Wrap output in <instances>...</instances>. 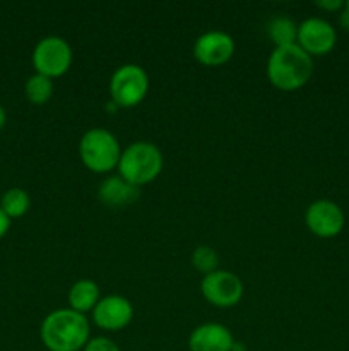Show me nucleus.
<instances>
[{
  "mask_svg": "<svg viewBox=\"0 0 349 351\" xmlns=\"http://www.w3.org/2000/svg\"><path fill=\"white\" fill-rule=\"evenodd\" d=\"M235 345L231 331L219 322L197 326L188 338L190 351H231Z\"/></svg>",
  "mask_w": 349,
  "mask_h": 351,
  "instance_id": "12",
  "label": "nucleus"
},
{
  "mask_svg": "<svg viewBox=\"0 0 349 351\" xmlns=\"http://www.w3.org/2000/svg\"><path fill=\"white\" fill-rule=\"evenodd\" d=\"M29 206V194H27L24 189L19 187L9 189V191L2 195V201H0V208L3 209V213H5L9 218H19V216L26 215Z\"/></svg>",
  "mask_w": 349,
  "mask_h": 351,
  "instance_id": "16",
  "label": "nucleus"
},
{
  "mask_svg": "<svg viewBox=\"0 0 349 351\" xmlns=\"http://www.w3.org/2000/svg\"><path fill=\"white\" fill-rule=\"evenodd\" d=\"M24 91H26V98L29 99L34 105H43L53 95V82L50 77L43 74H33L27 79L26 86H24Z\"/></svg>",
  "mask_w": 349,
  "mask_h": 351,
  "instance_id": "17",
  "label": "nucleus"
},
{
  "mask_svg": "<svg viewBox=\"0 0 349 351\" xmlns=\"http://www.w3.org/2000/svg\"><path fill=\"white\" fill-rule=\"evenodd\" d=\"M163 170V153L147 141H137L122 151L118 161L120 177L129 184L140 187L153 182Z\"/></svg>",
  "mask_w": 349,
  "mask_h": 351,
  "instance_id": "3",
  "label": "nucleus"
},
{
  "mask_svg": "<svg viewBox=\"0 0 349 351\" xmlns=\"http://www.w3.org/2000/svg\"><path fill=\"white\" fill-rule=\"evenodd\" d=\"M339 24H341V27H344V29L349 31V9H342V12L339 14Z\"/></svg>",
  "mask_w": 349,
  "mask_h": 351,
  "instance_id": "22",
  "label": "nucleus"
},
{
  "mask_svg": "<svg viewBox=\"0 0 349 351\" xmlns=\"http://www.w3.org/2000/svg\"><path fill=\"white\" fill-rule=\"evenodd\" d=\"M133 317V307L122 295H108L99 298L92 308V321L105 331H120L127 328Z\"/></svg>",
  "mask_w": 349,
  "mask_h": 351,
  "instance_id": "11",
  "label": "nucleus"
},
{
  "mask_svg": "<svg viewBox=\"0 0 349 351\" xmlns=\"http://www.w3.org/2000/svg\"><path fill=\"white\" fill-rule=\"evenodd\" d=\"M317 5L325 10H342L346 2H342V0H318Z\"/></svg>",
  "mask_w": 349,
  "mask_h": 351,
  "instance_id": "20",
  "label": "nucleus"
},
{
  "mask_svg": "<svg viewBox=\"0 0 349 351\" xmlns=\"http://www.w3.org/2000/svg\"><path fill=\"white\" fill-rule=\"evenodd\" d=\"M235 53V41L226 31H205L195 40L194 57L204 65H222Z\"/></svg>",
  "mask_w": 349,
  "mask_h": 351,
  "instance_id": "10",
  "label": "nucleus"
},
{
  "mask_svg": "<svg viewBox=\"0 0 349 351\" xmlns=\"http://www.w3.org/2000/svg\"><path fill=\"white\" fill-rule=\"evenodd\" d=\"M218 263H219L218 252H216L212 247L198 245L197 249L194 250V254H192V264H194V267L198 271V273H204V274L212 273V271L218 269Z\"/></svg>",
  "mask_w": 349,
  "mask_h": 351,
  "instance_id": "18",
  "label": "nucleus"
},
{
  "mask_svg": "<svg viewBox=\"0 0 349 351\" xmlns=\"http://www.w3.org/2000/svg\"><path fill=\"white\" fill-rule=\"evenodd\" d=\"M5 120H7V115H5V110H3V106L0 105V129H2L3 125H5Z\"/></svg>",
  "mask_w": 349,
  "mask_h": 351,
  "instance_id": "23",
  "label": "nucleus"
},
{
  "mask_svg": "<svg viewBox=\"0 0 349 351\" xmlns=\"http://www.w3.org/2000/svg\"><path fill=\"white\" fill-rule=\"evenodd\" d=\"M346 9H349V0H348V2H346Z\"/></svg>",
  "mask_w": 349,
  "mask_h": 351,
  "instance_id": "25",
  "label": "nucleus"
},
{
  "mask_svg": "<svg viewBox=\"0 0 349 351\" xmlns=\"http://www.w3.org/2000/svg\"><path fill=\"white\" fill-rule=\"evenodd\" d=\"M9 226H10V218L5 215V213H3V209L0 208V239L5 235L7 230H9Z\"/></svg>",
  "mask_w": 349,
  "mask_h": 351,
  "instance_id": "21",
  "label": "nucleus"
},
{
  "mask_svg": "<svg viewBox=\"0 0 349 351\" xmlns=\"http://www.w3.org/2000/svg\"><path fill=\"white\" fill-rule=\"evenodd\" d=\"M98 197L109 208H125L140 197V187L129 184L120 175L108 177L99 184Z\"/></svg>",
  "mask_w": 349,
  "mask_h": 351,
  "instance_id": "13",
  "label": "nucleus"
},
{
  "mask_svg": "<svg viewBox=\"0 0 349 351\" xmlns=\"http://www.w3.org/2000/svg\"><path fill=\"white\" fill-rule=\"evenodd\" d=\"M305 223L313 235L320 239H334L342 232L346 223L341 206L328 199L313 201L305 211Z\"/></svg>",
  "mask_w": 349,
  "mask_h": 351,
  "instance_id": "8",
  "label": "nucleus"
},
{
  "mask_svg": "<svg viewBox=\"0 0 349 351\" xmlns=\"http://www.w3.org/2000/svg\"><path fill=\"white\" fill-rule=\"evenodd\" d=\"M84 351H120V348L109 338L98 336V338H91L86 343Z\"/></svg>",
  "mask_w": 349,
  "mask_h": 351,
  "instance_id": "19",
  "label": "nucleus"
},
{
  "mask_svg": "<svg viewBox=\"0 0 349 351\" xmlns=\"http://www.w3.org/2000/svg\"><path fill=\"white\" fill-rule=\"evenodd\" d=\"M335 27L324 17H308L298 26L296 43L308 55H325L335 47Z\"/></svg>",
  "mask_w": 349,
  "mask_h": 351,
  "instance_id": "9",
  "label": "nucleus"
},
{
  "mask_svg": "<svg viewBox=\"0 0 349 351\" xmlns=\"http://www.w3.org/2000/svg\"><path fill=\"white\" fill-rule=\"evenodd\" d=\"M201 291L205 300L216 307H235L243 297V283L235 273L216 269L205 274L201 283Z\"/></svg>",
  "mask_w": 349,
  "mask_h": 351,
  "instance_id": "7",
  "label": "nucleus"
},
{
  "mask_svg": "<svg viewBox=\"0 0 349 351\" xmlns=\"http://www.w3.org/2000/svg\"><path fill=\"white\" fill-rule=\"evenodd\" d=\"M231 351H246V346L243 345V343H238V341H235V345H233Z\"/></svg>",
  "mask_w": 349,
  "mask_h": 351,
  "instance_id": "24",
  "label": "nucleus"
},
{
  "mask_svg": "<svg viewBox=\"0 0 349 351\" xmlns=\"http://www.w3.org/2000/svg\"><path fill=\"white\" fill-rule=\"evenodd\" d=\"M41 341L50 351H79L89 341V321L72 308L50 312L41 322Z\"/></svg>",
  "mask_w": 349,
  "mask_h": 351,
  "instance_id": "1",
  "label": "nucleus"
},
{
  "mask_svg": "<svg viewBox=\"0 0 349 351\" xmlns=\"http://www.w3.org/2000/svg\"><path fill=\"white\" fill-rule=\"evenodd\" d=\"M79 156L86 168L94 173H106L118 167L122 149L120 143L109 130L94 127L84 132L79 143Z\"/></svg>",
  "mask_w": 349,
  "mask_h": 351,
  "instance_id": "4",
  "label": "nucleus"
},
{
  "mask_svg": "<svg viewBox=\"0 0 349 351\" xmlns=\"http://www.w3.org/2000/svg\"><path fill=\"white\" fill-rule=\"evenodd\" d=\"M149 75L140 65H120L109 79V93L116 106H135L146 98Z\"/></svg>",
  "mask_w": 349,
  "mask_h": 351,
  "instance_id": "5",
  "label": "nucleus"
},
{
  "mask_svg": "<svg viewBox=\"0 0 349 351\" xmlns=\"http://www.w3.org/2000/svg\"><path fill=\"white\" fill-rule=\"evenodd\" d=\"M313 74V58L298 43L276 47L267 60V79L283 91L300 89Z\"/></svg>",
  "mask_w": 349,
  "mask_h": 351,
  "instance_id": "2",
  "label": "nucleus"
},
{
  "mask_svg": "<svg viewBox=\"0 0 349 351\" xmlns=\"http://www.w3.org/2000/svg\"><path fill=\"white\" fill-rule=\"evenodd\" d=\"M270 40L276 43V47H286V45H294L298 40V26L291 17L277 16L270 19L267 26Z\"/></svg>",
  "mask_w": 349,
  "mask_h": 351,
  "instance_id": "15",
  "label": "nucleus"
},
{
  "mask_svg": "<svg viewBox=\"0 0 349 351\" xmlns=\"http://www.w3.org/2000/svg\"><path fill=\"white\" fill-rule=\"evenodd\" d=\"M72 64V48L62 36H47L33 50V65L38 74L53 79L64 75Z\"/></svg>",
  "mask_w": 349,
  "mask_h": 351,
  "instance_id": "6",
  "label": "nucleus"
},
{
  "mask_svg": "<svg viewBox=\"0 0 349 351\" xmlns=\"http://www.w3.org/2000/svg\"><path fill=\"white\" fill-rule=\"evenodd\" d=\"M99 288L92 280H79L68 290V304L75 312L92 311L99 302Z\"/></svg>",
  "mask_w": 349,
  "mask_h": 351,
  "instance_id": "14",
  "label": "nucleus"
}]
</instances>
